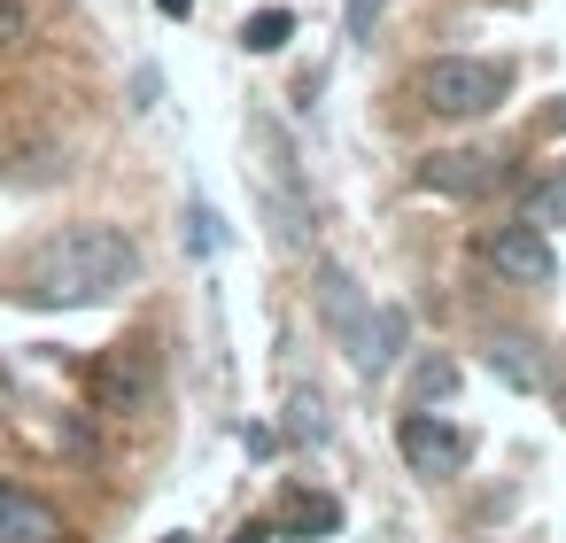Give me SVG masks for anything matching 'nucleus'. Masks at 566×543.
<instances>
[{
    "label": "nucleus",
    "mask_w": 566,
    "mask_h": 543,
    "mask_svg": "<svg viewBox=\"0 0 566 543\" xmlns=\"http://www.w3.org/2000/svg\"><path fill=\"white\" fill-rule=\"evenodd\" d=\"M133 280H140L133 233H117V226H63V233H48L32 249L17 295L40 303V311H86V303H109Z\"/></svg>",
    "instance_id": "nucleus-1"
},
{
    "label": "nucleus",
    "mask_w": 566,
    "mask_h": 543,
    "mask_svg": "<svg viewBox=\"0 0 566 543\" xmlns=\"http://www.w3.org/2000/svg\"><path fill=\"white\" fill-rule=\"evenodd\" d=\"M504 94H512V63H489V55H434L419 71V102L434 117H489Z\"/></svg>",
    "instance_id": "nucleus-2"
},
{
    "label": "nucleus",
    "mask_w": 566,
    "mask_h": 543,
    "mask_svg": "<svg viewBox=\"0 0 566 543\" xmlns=\"http://www.w3.org/2000/svg\"><path fill=\"white\" fill-rule=\"evenodd\" d=\"M396 450H403V466L427 473V481H450V473L473 466V435L450 427V419H427V411H411V419L396 427Z\"/></svg>",
    "instance_id": "nucleus-3"
},
{
    "label": "nucleus",
    "mask_w": 566,
    "mask_h": 543,
    "mask_svg": "<svg viewBox=\"0 0 566 543\" xmlns=\"http://www.w3.org/2000/svg\"><path fill=\"white\" fill-rule=\"evenodd\" d=\"M481 257H489L512 288H551V280H558V249L543 241V226H489V233H481Z\"/></svg>",
    "instance_id": "nucleus-4"
},
{
    "label": "nucleus",
    "mask_w": 566,
    "mask_h": 543,
    "mask_svg": "<svg viewBox=\"0 0 566 543\" xmlns=\"http://www.w3.org/2000/svg\"><path fill=\"white\" fill-rule=\"evenodd\" d=\"M496 179H504V164L481 156V148H450V156H427V164H419V187H427V195H450V202H473V195H489Z\"/></svg>",
    "instance_id": "nucleus-5"
},
{
    "label": "nucleus",
    "mask_w": 566,
    "mask_h": 543,
    "mask_svg": "<svg viewBox=\"0 0 566 543\" xmlns=\"http://www.w3.org/2000/svg\"><path fill=\"white\" fill-rule=\"evenodd\" d=\"M148 396H156V357H148V349H133V357L117 349V357L94 365V404H102V411H133V404H148Z\"/></svg>",
    "instance_id": "nucleus-6"
},
{
    "label": "nucleus",
    "mask_w": 566,
    "mask_h": 543,
    "mask_svg": "<svg viewBox=\"0 0 566 543\" xmlns=\"http://www.w3.org/2000/svg\"><path fill=\"white\" fill-rule=\"evenodd\" d=\"M0 543H71V528H63V512L40 504L32 489H9V481H0Z\"/></svg>",
    "instance_id": "nucleus-7"
},
{
    "label": "nucleus",
    "mask_w": 566,
    "mask_h": 543,
    "mask_svg": "<svg viewBox=\"0 0 566 543\" xmlns=\"http://www.w3.org/2000/svg\"><path fill=\"white\" fill-rule=\"evenodd\" d=\"M396 357H403V311H396V303H380V311H365V326L349 334V365L380 380Z\"/></svg>",
    "instance_id": "nucleus-8"
},
{
    "label": "nucleus",
    "mask_w": 566,
    "mask_h": 543,
    "mask_svg": "<svg viewBox=\"0 0 566 543\" xmlns=\"http://www.w3.org/2000/svg\"><path fill=\"white\" fill-rule=\"evenodd\" d=\"M318 303H326V326H334V334H342V349H349V334L365 326V311H373V303L357 295V280H349L342 264H326V272H318Z\"/></svg>",
    "instance_id": "nucleus-9"
},
{
    "label": "nucleus",
    "mask_w": 566,
    "mask_h": 543,
    "mask_svg": "<svg viewBox=\"0 0 566 543\" xmlns=\"http://www.w3.org/2000/svg\"><path fill=\"white\" fill-rule=\"evenodd\" d=\"M489 373L504 388H543V357H535L527 334H489Z\"/></svg>",
    "instance_id": "nucleus-10"
},
{
    "label": "nucleus",
    "mask_w": 566,
    "mask_h": 543,
    "mask_svg": "<svg viewBox=\"0 0 566 543\" xmlns=\"http://www.w3.org/2000/svg\"><path fill=\"white\" fill-rule=\"evenodd\" d=\"M287 40H295V17H287V9H256V17L241 24V48H249V55H280Z\"/></svg>",
    "instance_id": "nucleus-11"
},
{
    "label": "nucleus",
    "mask_w": 566,
    "mask_h": 543,
    "mask_svg": "<svg viewBox=\"0 0 566 543\" xmlns=\"http://www.w3.org/2000/svg\"><path fill=\"white\" fill-rule=\"evenodd\" d=\"M287 528L334 535V528H342V504H334V497H303V489H295V497H287Z\"/></svg>",
    "instance_id": "nucleus-12"
},
{
    "label": "nucleus",
    "mask_w": 566,
    "mask_h": 543,
    "mask_svg": "<svg viewBox=\"0 0 566 543\" xmlns=\"http://www.w3.org/2000/svg\"><path fill=\"white\" fill-rule=\"evenodd\" d=\"M287 411H295V419H287V427H295V435H303V442H326V404H318V388H303V396H295V404H287Z\"/></svg>",
    "instance_id": "nucleus-13"
},
{
    "label": "nucleus",
    "mask_w": 566,
    "mask_h": 543,
    "mask_svg": "<svg viewBox=\"0 0 566 543\" xmlns=\"http://www.w3.org/2000/svg\"><path fill=\"white\" fill-rule=\"evenodd\" d=\"M187 226H195V257H218V249H226V226H218V210H210V202H195V210H187Z\"/></svg>",
    "instance_id": "nucleus-14"
},
{
    "label": "nucleus",
    "mask_w": 566,
    "mask_h": 543,
    "mask_svg": "<svg viewBox=\"0 0 566 543\" xmlns=\"http://www.w3.org/2000/svg\"><path fill=\"white\" fill-rule=\"evenodd\" d=\"M388 9V0H349V40H365L373 32V17Z\"/></svg>",
    "instance_id": "nucleus-15"
},
{
    "label": "nucleus",
    "mask_w": 566,
    "mask_h": 543,
    "mask_svg": "<svg viewBox=\"0 0 566 543\" xmlns=\"http://www.w3.org/2000/svg\"><path fill=\"white\" fill-rule=\"evenodd\" d=\"M450 380H458V365H427L419 373V396H450Z\"/></svg>",
    "instance_id": "nucleus-16"
},
{
    "label": "nucleus",
    "mask_w": 566,
    "mask_h": 543,
    "mask_svg": "<svg viewBox=\"0 0 566 543\" xmlns=\"http://www.w3.org/2000/svg\"><path fill=\"white\" fill-rule=\"evenodd\" d=\"M156 17H171V24H187V17H195V0H156Z\"/></svg>",
    "instance_id": "nucleus-17"
},
{
    "label": "nucleus",
    "mask_w": 566,
    "mask_h": 543,
    "mask_svg": "<svg viewBox=\"0 0 566 543\" xmlns=\"http://www.w3.org/2000/svg\"><path fill=\"white\" fill-rule=\"evenodd\" d=\"M241 543H272V528H249V535H241Z\"/></svg>",
    "instance_id": "nucleus-18"
},
{
    "label": "nucleus",
    "mask_w": 566,
    "mask_h": 543,
    "mask_svg": "<svg viewBox=\"0 0 566 543\" xmlns=\"http://www.w3.org/2000/svg\"><path fill=\"white\" fill-rule=\"evenodd\" d=\"M558 411H566V373H558Z\"/></svg>",
    "instance_id": "nucleus-19"
},
{
    "label": "nucleus",
    "mask_w": 566,
    "mask_h": 543,
    "mask_svg": "<svg viewBox=\"0 0 566 543\" xmlns=\"http://www.w3.org/2000/svg\"><path fill=\"white\" fill-rule=\"evenodd\" d=\"M164 543H195V535H164Z\"/></svg>",
    "instance_id": "nucleus-20"
}]
</instances>
